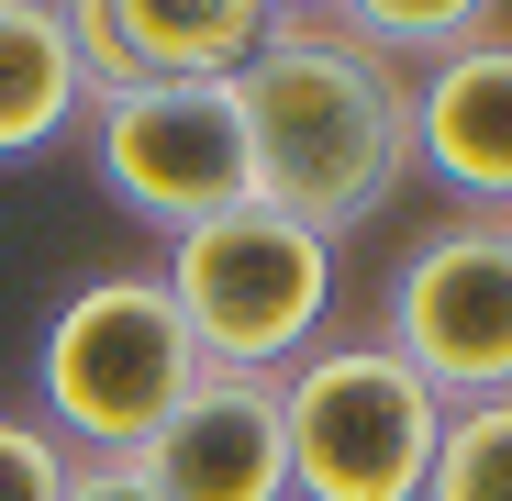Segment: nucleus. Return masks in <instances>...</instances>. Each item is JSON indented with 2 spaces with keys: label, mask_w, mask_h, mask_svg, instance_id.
Returning a JSON list of instances; mask_svg holds the SVG:
<instances>
[{
  "label": "nucleus",
  "mask_w": 512,
  "mask_h": 501,
  "mask_svg": "<svg viewBox=\"0 0 512 501\" xmlns=\"http://www.w3.org/2000/svg\"><path fill=\"white\" fill-rule=\"evenodd\" d=\"M268 34H279L268 0H67L90 101L145 90V78H245Z\"/></svg>",
  "instance_id": "nucleus-7"
},
{
  "label": "nucleus",
  "mask_w": 512,
  "mask_h": 501,
  "mask_svg": "<svg viewBox=\"0 0 512 501\" xmlns=\"http://www.w3.org/2000/svg\"><path fill=\"white\" fill-rule=\"evenodd\" d=\"M145 479L167 501H290V435H279V379L201 368V390L156 424Z\"/></svg>",
  "instance_id": "nucleus-8"
},
{
  "label": "nucleus",
  "mask_w": 512,
  "mask_h": 501,
  "mask_svg": "<svg viewBox=\"0 0 512 501\" xmlns=\"http://www.w3.org/2000/svg\"><path fill=\"white\" fill-rule=\"evenodd\" d=\"M190 390H201V346L156 268H112L90 290H67L34 346V401L67 457H145Z\"/></svg>",
  "instance_id": "nucleus-2"
},
{
  "label": "nucleus",
  "mask_w": 512,
  "mask_h": 501,
  "mask_svg": "<svg viewBox=\"0 0 512 501\" xmlns=\"http://www.w3.org/2000/svg\"><path fill=\"white\" fill-rule=\"evenodd\" d=\"M67 501H167V490L145 479V457H78L67 468Z\"/></svg>",
  "instance_id": "nucleus-14"
},
{
  "label": "nucleus",
  "mask_w": 512,
  "mask_h": 501,
  "mask_svg": "<svg viewBox=\"0 0 512 501\" xmlns=\"http://www.w3.org/2000/svg\"><path fill=\"white\" fill-rule=\"evenodd\" d=\"M279 435H290V501H423L446 401L379 334H357V346H312L279 379Z\"/></svg>",
  "instance_id": "nucleus-4"
},
{
  "label": "nucleus",
  "mask_w": 512,
  "mask_h": 501,
  "mask_svg": "<svg viewBox=\"0 0 512 501\" xmlns=\"http://www.w3.org/2000/svg\"><path fill=\"white\" fill-rule=\"evenodd\" d=\"M412 167H435L457 201H490L512 223V34L501 23L412 78Z\"/></svg>",
  "instance_id": "nucleus-9"
},
{
  "label": "nucleus",
  "mask_w": 512,
  "mask_h": 501,
  "mask_svg": "<svg viewBox=\"0 0 512 501\" xmlns=\"http://www.w3.org/2000/svg\"><path fill=\"white\" fill-rule=\"evenodd\" d=\"M323 34H346L357 56H379V67H401V56H423V67H446L457 45H479L490 34V12L479 0H346V12H312Z\"/></svg>",
  "instance_id": "nucleus-11"
},
{
  "label": "nucleus",
  "mask_w": 512,
  "mask_h": 501,
  "mask_svg": "<svg viewBox=\"0 0 512 501\" xmlns=\"http://www.w3.org/2000/svg\"><path fill=\"white\" fill-rule=\"evenodd\" d=\"M379 346L435 390L446 412L512 401V223L468 212L446 234H423L390 279V334Z\"/></svg>",
  "instance_id": "nucleus-6"
},
{
  "label": "nucleus",
  "mask_w": 512,
  "mask_h": 501,
  "mask_svg": "<svg viewBox=\"0 0 512 501\" xmlns=\"http://www.w3.org/2000/svg\"><path fill=\"white\" fill-rule=\"evenodd\" d=\"M78 112H90V78L67 45V0H0V167L45 156Z\"/></svg>",
  "instance_id": "nucleus-10"
},
{
  "label": "nucleus",
  "mask_w": 512,
  "mask_h": 501,
  "mask_svg": "<svg viewBox=\"0 0 512 501\" xmlns=\"http://www.w3.org/2000/svg\"><path fill=\"white\" fill-rule=\"evenodd\" d=\"M90 156H101V190L134 223H156L167 245L256 201L234 78H145V90L90 101Z\"/></svg>",
  "instance_id": "nucleus-5"
},
{
  "label": "nucleus",
  "mask_w": 512,
  "mask_h": 501,
  "mask_svg": "<svg viewBox=\"0 0 512 501\" xmlns=\"http://www.w3.org/2000/svg\"><path fill=\"white\" fill-rule=\"evenodd\" d=\"M67 446L45 424H23V412H0V501H67Z\"/></svg>",
  "instance_id": "nucleus-13"
},
{
  "label": "nucleus",
  "mask_w": 512,
  "mask_h": 501,
  "mask_svg": "<svg viewBox=\"0 0 512 501\" xmlns=\"http://www.w3.org/2000/svg\"><path fill=\"white\" fill-rule=\"evenodd\" d=\"M234 101H245L256 201L312 234L368 223L412 179V78L357 56L346 34H323L312 12H279V34L234 78Z\"/></svg>",
  "instance_id": "nucleus-1"
},
{
  "label": "nucleus",
  "mask_w": 512,
  "mask_h": 501,
  "mask_svg": "<svg viewBox=\"0 0 512 501\" xmlns=\"http://www.w3.org/2000/svg\"><path fill=\"white\" fill-rule=\"evenodd\" d=\"M423 501H512V401L446 412V446H435Z\"/></svg>",
  "instance_id": "nucleus-12"
},
{
  "label": "nucleus",
  "mask_w": 512,
  "mask_h": 501,
  "mask_svg": "<svg viewBox=\"0 0 512 501\" xmlns=\"http://www.w3.org/2000/svg\"><path fill=\"white\" fill-rule=\"evenodd\" d=\"M167 301H179L201 368H234V379H290L312 346H323V312H334V234L245 201L201 234L167 245Z\"/></svg>",
  "instance_id": "nucleus-3"
}]
</instances>
